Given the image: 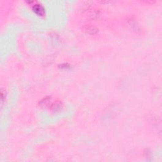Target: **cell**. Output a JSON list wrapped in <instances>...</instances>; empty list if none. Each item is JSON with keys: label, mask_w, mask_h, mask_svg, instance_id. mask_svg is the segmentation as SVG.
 I'll return each instance as SVG.
<instances>
[{"label": "cell", "mask_w": 162, "mask_h": 162, "mask_svg": "<svg viewBox=\"0 0 162 162\" xmlns=\"http://www.w3.org/2000/svg\"><path fill=\"white\" fill-rule=\"evenodd\" d=\"M31 5H32V11L38 16L44 17L46 14V11L44 6L37 2H30Z\"/></svg>", "instance_id": "cell-1"}, {"label": "cell", "mask_w": 162, "mask_h": 162, "mask_svg": "<svg viewBox=\"0 0 162 162\" xmlns=\"http://www.w3.org/2000/svg\"><path fill=\"white\" fill-rule=\"evenodd\" d=\"M84 31L90 35H94L98 33V28L92 25H85L84 26Z\"/></svg>", "instance_id": "cell-2"}, {"label": "cell", "mask_w": 162, "mask_h": 162, "mask_svg": "<svg viewBox=\"0 0 162 162\" xmlns=\"http://www.w3.org/2000/svg\"><path fill=\"white\" fill-rule=\"evenodd\" d=\"M70 67V65H69L68 63H63L60 65V68L62 69H66V70H67L69 69V68Z\"/></svg>", "instance_id": "cell-3"}]
</instances>
